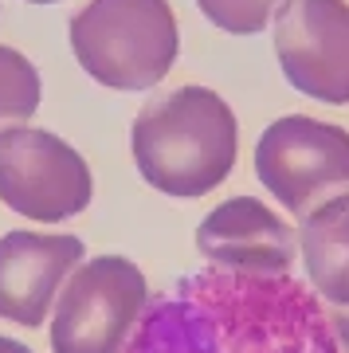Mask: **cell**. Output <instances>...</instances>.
<instances>
[{
    "label": "cell",
    "instance_id": "8",
    "mask_svg": "<svg viewBox=\"0 0 349 353\" xmlns=\"http://www.w3.org/2000/svg\"><path fill=\"white\" fill-rule=\"evenodd\" d=\"M87 259V248L71 232H28L0 236V318L36 330L48 322L63 279Z\"/></svg>",
    "mask_w": 349,
    "mask_h": 353
},
{
    "label": "cell",
    "instance_id": "9",
    "mask_svg": "<svg viewBox=\"0 0 349 353\" xmlns=\"http://www.w3.org/2000/svg\"><path fill=\"white\" fill-rule=\"evenodd\" d=\"M295 248V228L255 196L220 201L197 228V252L220 271L290 275Z\"/></svg>",
    "mask_w": 349,
    "mask_h": 353
},
{
    "label": "cell",
    "instance_id": "14",
    "mask_svg": "<svg viewBox=\"0 0 349 353\" xmlns=\"http://www.w3.org/2000/svg\"><path fill=\"white\" fill-rule=\"evenodd\" d=\"M0 353H32L24 345V341H16V338H0Z\"/></svg>",
    "mask_w": 349,
    "mask_h": 353
},
{
    "label": "cell",
    "instance_id": "15",
    "mask_svg": "<svg viewBox=\"0 0 349 353\" xmlns=\"http://www.w3.org/2000/svg\"><path fill=\"white\" fill-rule=\"evenodd\" d=\"M28 4H59V0H28Z\"/></svg>",
    "mask_w": 349,
    "mask_h": 353
},
{
    "label": "cell",
    "instance_id": "5",
    "mask_svg": "<svg viewBox=\"0 0 349 353\" xmlns=\"http://www.w3.org/2000/svg\"><path fill=\"white\" fill-rule=\"evenodd\" d=\"M0 201L24 220L63 224L87 212L94 176L75 145L32 122L0 126Z\"/></svg>",
    "mask_w": 349,
    "mask_h": 353
},
{
    "label": "cell",
    "instance_id": "4",
    "mask_svg": "<svg viewBox=\"0 0 349 353\" xmlns=\"http://www.w3.org/2000/svg\"><path fill=\"white\" fill-rule=\"evenodd\" d=\"M146 303L150 283L134 259H83L51 306V353H122Z\"/></svg>",
    "mask_w": 349,
    "mask_h": 353
},
{
    "label": "cell",
    "instance_id": "13",
    "mask_svg": "<svg viewBox=\"0 0 349 353\" xmlns=\"http://www.w3.org/2000/svg\"><path fill=\"white\" fill-rule=\"evenodd\" d=\"M330 326H334L341 353H349V306H330Z\"/></svg>",
    "mask_w": 349,
    "mask_h": 353
},
{
    "label": "cell",
    "instance_id": "2",
    "mask_svg": "<svg viewBox=\"0 0 349 353\" xmlns=\"http://www.w3.org/2000/svg\"><path fill=\"white\" fill-rule=\"evenodd\" d=\"M130 153L150 189L173 201H197L236 169L239 122L216 90L181 87L137 110Z\"/></svg>",
    "mask_w": 349,
    "mask_h": 353
},
{
    "label": "cell",
    "instance_id": "3",
    "mask_svg": "<svg viewBox=\"0 0 349 353\" xmlns=\"http://www.w3.org/2000/svg\"><path fill=\"white\" fill-rule=\"evenodd\" d=\"M67 36L79 67L110 90L157 87L181 51L169 0H87L71 16Z\"/></svg>",
    "mask_w": 349,
    "mask_h": 353
},
{
    "label": "cell",
    "instance_id": "11",
    "mask_svg": "<svg viewBox=\"0 0 349 353\" xmlns=\"http://www.w3.org/2000/svg\"><path fill=\"white\" fill-rule=\"evenodd\" d=\"M43 79L24 51L0 43V126L4 122H28L39 110Z\"/></svg>",
    "mask_w": 349,
    "mask_h": 353
},
{
    "label": "cell",
    "instance_id": "6",
    "mask_svg": "<svg viewBox=\"0 0 349 353\" xmlns=\"http://www.w3.org/2000/svg\"><path fill=\"white\" fill-rule=\"evenodd\" d=\"M255 176L287 212L306 216L349 189V130L310 114L275 118L255 141Z\"/></svg>",
    "mask_w": 349,
    "mask_h": 353
},
{
    "label": "cell",
    "instance_id": "12",
    "mask_svg": "<svg viewBox=\"0 0 349 353\" xmlns=\"http://www.w3.org/2000/svg\"><path fill=\"white\" fill-rule=\"evenodd\" d=\"M283 0H197L208 24H216L228 36H255L271 24L275 8Z\"/></svg>",
    "mask_w": 349,
    "mask_h": 353
},
{
    "label": "cell",
    "instance_id": "1",
    "mask_svg": "<svg viewBox=\"0 0 349 353\" xmlns=\"http://www.w3.org/2000/svg\"><path fill=\"white\" fill-rule=\"evenodd\" d=\"M122 353H341V345L306 283L208 267L150 294Z\"/></svg>",
    "mask_w": 349,
    "mask_h": 353
},
{
    "label": "cell",
    "instance_id": "7",
    "mask_svg": "<svg viewBox=\"0 0 349 353\" xmlns=\"http://www.w3.org/2000/svg\"><path fill=\"white\" fill-rule=\"evenodd\" d=\"M279 67L295 90L326 106L349 102V4L283 0L271 16Z\"/></svg>",
    "mask_w": 349,
    "mask_h": 353
},
{
    "label": "cell",
    "instance_id": "10",
    "mask_svg": "<svg viewBox=\"0 0 349 353\" xmlns=\"http://www.w3.org/2000/svg\"><path fill=\"white\" fill-rule=\"evenodd\" d=\"M299 255L314 294L330 306H349V192H337L302 216Z\"/></svg>",
    "mask_w": 349,
    "mask_h": 353
}]
</instances>
